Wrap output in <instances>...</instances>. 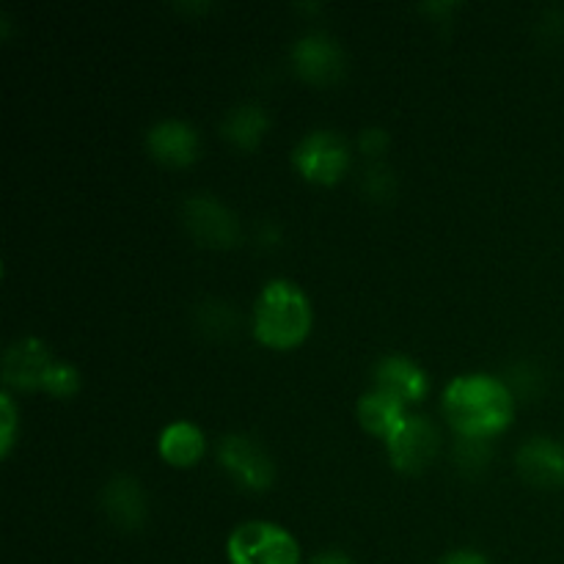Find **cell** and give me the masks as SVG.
Wrapping results in <instances>:
<instances>
[{
  "mask_svg": "<svg viewBox=\"0 0 564 564\" xmlns=\"http://www.w3.org/2000/svg\"><path fill=\"white\" fill-rule=\"evenodd\" d=\"M218 463L246 490H268L275 479L273 457L248 433L224 435L218 441Z\"/></svg>",
  "mask_w": 564,
  "mask_h": 564,
  "instance_id": "cell-6",
  "label": "cell"
},
{
  "mask_svg": "<svg viewBox=\"0 0 564 564\" xmlns=\"http://www.w3.org/2000/svg\"><path fill=\"white\" fill-rule=\"evenodd\" d=\"M268 127H270L268 108L253 102V99H246V102H237L226 110L218 130L220 135H224L229 143H235V147L253 149L259 147V141L264 138Z\"/></svg>",
  "mask_w": 564,
  "mask_h": 564,
  "instance_id": "cell-14",
  "label": "cell"
},
{
  "mask_svg": "<svg viewBox=\"0 0 564 564\" xmlns=\"http://www.w3.org/2000/svg\"><path fill=\"white\" fill-rule=\"evenodd\" d=\"M17 402L9 391H0V455H9L17 438Z\"/></svg>",
  "mask_w": 564,
  "mask_h": 564,
  "instance_id": "cell-21",
  "label": "cell"
},
{
  "mask_svg": "<svg viewBox=\"0 0 564 564\" xmlns=\"http://www.w3.org/2000/svg\"><path fill=\"white\" fill-rule=\"evenodd\" d=\"M494 449L488 438H457L455 463L463 474H479L488 468Z\"/></svg>",
  "mask_w": 564,
  "mask_h": 564,
  "instance_id": "cell-17",
  "label": "cell"
},
{
  "mask_svg": "<svg viewBox=\"0 0 564 564\" xmlns=\"http://www.w3.org/2000/svg\"><path fill=\"white\" fill-rule=\"evenodd\" d=\"M438 564H490V562H488V556L479 554V551L457 549V551H449V554H446Z\"/></svg>",
  "mask_w": 564,
  "mask_h": 564,
  "instance_id": "cell-24",
  "label": "cell"
},
{
  "mask_svg": "<svg viewBox=\"0 0 564 564\" xmlns=\"http://www.w3.org/2000/svg\"><path fill=\"white\" fill-rule=\"evenodd\" d=\"M204 449H207L204 430L198 424L187 422V419H176V422L165 424L158 435L160 457L171 466H193L204 455Z\"/></svg>",
  "mask_w": 564,
  "mask_h": 564,
  "instance_id": "cell-16",
  "label": "cell"
},
{
  "mask_svg": "<svg viewBox=\"0 0 564 564\" xmlns=\"http://www.w3.org/2000/svg\"><path fill=\"white\" fill-rule=\"evenodd\" d=\"M444 416L460 438H494L516 416V394L496 375H457L444 389Z\"/></svg>",
  "mask_w": 564,
  "mask_h": 564,
  "instance_id": "cell-1",
  "label": "cell"
},
{
  "mask_svg": "<svg viewBox=\"0 0 564 564\" xmlns=\"http://www.w3.org/2000/svg\"><path fill=\"white\" fill-rule=\"evenodd\" d=\"M53 364V352L39 336H20L3 350L0 375L9 389H42Z\"/></svg>",
  "mask_w": 564,
  "mask_h": 564,
  "instance_id": "cell-9",
  "label": "cell"
},
{
  "mask_svg": "<svg viewBox=\"0 0 564 564\" xmlns=\"http://www.w3.org/2000/svg\"><path fill=\"white\" fill-rule=\"evenodd\" d=\"M182 224L196 242L207 248H231L242 235V224L231 207L213 193H191L182 202Z\"/></svg>",
  "mask_w": 564,
  "mask_h": 564,
  "instance_id": "cell-5",
  "label": "cell"
},
{
  "mask_svg": "<svg viewBox=\"0 0 564 564\" xmlns=\"http://www.w3.org/2000/svg\"><path fill=\"white\" fill-rule=\"evenodd\" d=\"M231 564H301L297 540L273 521H246L226 540Z\"/></svg>",
  "mask_w": 564,
  "mask_h": 564,
  "instance_id": "cell-3",
  "label": "cell"
},
{
  "mask_svg": "<svg viewBox=\"0 0 564 564\" xmlns=\"http://www.w3.org/2000/svg\"><path fill=\"white\" fill-rule=\"evenodd\" d=\"M389 132H386V127L380 124H369L364 127L361 135H358V147H361L364 154H369V158H378V154H383L386 149H389Z\"/></svg>",
  "mask_w": 564,
  "mask_h": 564,
  "instance_id": "cell-23",
  "label": "cell"
},
{
  "mask_svg": "<svg viewBox=\"0 0 564 564\" xmlns=\"http://www.w3.org/2000/svg\"><path fill=\"white\" fill-rule=\"evenodd\" d=\"M198 325L204 328V334L224 336L231 334L237 328V312L224 301H207L198 306Z\"/></svg>",
  "mask_w": 564,
  "mask_h": 564,
  "instance_id": "cell-18",
  "label": "cell"
},
{
  "mask_svg": "<svg viewBox=\"0 0 564 564\" xmlns=\"http://www.w3.org/2000/svg\"><path fill=\"white\" fill-rule=\"evenodd\" d=\"M312 301L292 279H270L253 303V336L262 345L286 350L301 345L312 330Z\"/></svg>",
  "mask_w": 564,
  "mask_h": 564,
  "instance_id": "cell-2",
  "label": "cell"
},
{
  "mask_svg": "<svg viewBox=\"0 0 564 564\" xmlns=\"http://www.w3.org/2000/svg\"><path fill=\"white\" fill-rule=\"evenodd\" d=\"M308 564H352V560L345 551H323V554L314 556Z\"/></svg>",
  "mask_w": 564,
  "mask_h": 564,
  "instance_id": "cell-25",
  "label": "cell"
},
{
  "mask_svg": "<svg viewBox=\"0 0 564 564\" xmlns=\"http://www.w3.org/2000/svg\"><path fill=\"white\" fill-rule=\"evenodd\" d=\"M394 187H397V180H394V171H391L389 165L375 163L364 171V191H367V196L389 198L391 193H394Z\"/></svg>",
  "mask_w": 564,
  "mask_h": 564,
  "instance_id": "cell-22",
  "label": "cell"
},
{
  "mask_svg": "<svg viewBox=\"0 0 564 564\" xmlns=\"http://www.w3.org/2000/svg\"><path fill=\"white\" fill-rule=\"evenodd\" d=\"M44 391L50 397H58V400H69L80 391V372H77L75 364H66V361H55L50 367L47 378H44Z\"/></svg>",
  "mask_w": 564,
  "mask_h": 564,
  "instance_id": "cell-19",
  "label": "cell"
},
{
  "mask_svg": "<svg viewBox=\"0 0 564 564\" xmlns=\"http://www.w3.org/2000/svg\"><path fill=\"white\" fill-rule=\"evenodd\" d=\"M505 383L510 386L512 394L518 397H534L543 391L545 375L543 369L534 367L532 361H518L510 367V375L505 378Z\"/></svg>",
  "mask_w": 564,
  "mask_h": 564,
  "instance_id": "cell-20",
  "label": "cell"
},
{
  "mask_svg": "<svg viewBox=\"0 0 564 564\" xmlns=\"http://www.w3.org/2000/svg\"><path fill=\"white\" fill-rule=\"evenodd\" d=\"M99 510L113 527L124 532H135L149 518L147 490L141 488L138 477L132 474H113L99 490Z\"/></svg>",
  "mask_w": 564,
  "mask_h": 564,
  "instance_id": "cell-10",
  "label": "cell"
},
{
  "mask_svg": "<svg viewBox=\"0 0 564 564\" xmlns=\"http://www.w3.org/2000/svg\"><path fill=\"white\" fill-rule=\"evenodd\" d=\"M292 165L317 185H334L350 165V143L330 127L306 132L292 149Z\"/></svg>",
  "mask_w": 564,
  "mask_h": 564,
  "instance_id": "cell-4",
  "label": "cell"
},
{
  "mask_svg": "<svg viewBox=\"0 0 564 564\" xmlns=\"http://www.w3.org/2000/svg\"><path fill=\"white\" fill-rule=\"evenodd\" d=\"M290 58L295 64V72L301 77H306L308 83H336L345 75V50L336 42L330 33L325 31H306L295 39L290 50Z\"/></svg>",
  "mask_w": 564,
  "mask_h": 564,
  "instance_id": "cell-8",
  "label": "cell"
},
{
  "mask_svg": "<svg viewBox=\"0 0 564 564\" xmlns=\"http://www.w3.org/2000/svg\"><path fill=\"white\" fill-rule=\"evenodd\" d=\"M518 474L543 490L564 488V444L551 435H532L516 452Z\"/></svg>",
  "mask_w": 564,
  "mask_h": 564,
  "instance_id": "cell-11",
  "label": "cell"
},
{
  "mask_svg": "<svg viewBox=\"0 0 564 564\" xmlns=\"http://www.w3.org/2000/svg\"><path fill=\"white\" fill-rule=\"evenodd\" d=\"M441 449V433L427 416H411L386 438V452L397 471L419 474L435 460Z\"/></svg>",
  "mask_w": 564,
  "mask_h": 564,
  "instance_id": "cell-7",
  "label": "cell"
},
{
  "mask_svg": "<svg viewBox=\"0 0 564 564\" xmlns=\"http://www.w3.org/2000/svg\"><path fill=\"white\" fill-rule=\"evenodd\" d=\"M356 416L367 433L380 435V438H389L397 427L408 419L405 402L397 400V397L386 394L380 389H369L358 397L356 402Z\"/></svg>",
  "mask_w": 564,
  "mask_h": 564,
  "instance_id": "cell-15",
  "label": "cell"
},
{
  "mask_svg": "<svg viewBox=\"0 0 564 564\" xmlns=\"http://www.w3.org/2000/svg\"><path fill=\"white\" fill-rule=\"evenodd\" d=\"M143 143H147L152 158L160 160V163L187 165L198 158L202 138H198V130L191 121L165 116V119H158L154 124L147 127Z\"/></svg>",
  "mask_w": 564,
  "mask_h": 564,
  "instance_id": "cell-12",
  "label": "cell"
},
{
  "mask_svg": "<svg viewBox=\"0 0 564 564\" xmlns=\"http://www.w3.org/2000/svg\"><path fill=\"white\" fill-rule=\"evenodd\" d=\"M375 389L386 391V394L397 397L408 405V402L424 400L430 391V375L424 367H419L413 358L402 356V352H386L378 358L372 367Z\"/></svg>",
  "mask_w": 564,
  "mask_h": 564,
  "instance_id": "cell-13",
  "label": "cell"
}]
</instances>
